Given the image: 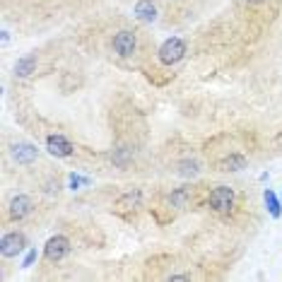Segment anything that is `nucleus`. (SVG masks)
Segmentation results:
<instances>
[{"instance_id": "f3484780", "label": "nucleus", "mask_w": 282, "mask_h": 282, "mask_svg": "<svg viewBox=\"0 0 282 282\" xmlns=\"http://www.w3.org/2000/svg\"><path fill=\"white\" fill-rule=\"evenodd\" d=\"M34 258H36V253L32 251V253H29V258L24 260V268H27V265H32V263H34Z\"/></svg>"}, {"instance_id": "a211bd4d", "label": "nucleus", "mask_w": 282, "mask_h": 282, "mask_svg": "<svg viewBox=\"0 0 282 282\" xmlns=\"http://www.w3.org/2000/svg\"><path fill=\"white\" fill-rule=\"evenodd\" d=\"M249 3H263V0H249Z\"/></svg>"}, {"instance_id": "0eeeda50", "label": "nucleus", "mask_w": 282, "mask_h": 282, "mask_svg": "<svg viewBox=\"0 0 282 282\" xmlns=\"http://www.w3.org/2000/svg\"><path fill=\"white\" fill-rule=\"evenodd\" d=\"M36 154H39V150H36L34 145H29V142H17V145H12V157L20 164H32L34 159H36Z\"/></svg>"}, {"instance_id": "6e6552de", "label": "nucleus", "mask_w": 282, "mask_h": 282, "mask_svg": "<svg viewBox=\"0 0 282 282\" xmlns=\"http://www.w3.org/2000/svg\"><path fill=\"white\" fill-rule=\"evenodd\" d=\"M29 212H32V200H29L27 195L12 198V203H10V217L12 219H24Z\"/></svg>"}, {"instance_id": "20e7f679", "label": "nucleus", "mask_w": 282, "mask_h": 282, "mask_svg": "<svg viewBox=\"0 0 282 282\" xmlns=\"http://www.w3.org/2000/svg\"><path fill=\"white\" fill-rule=\"evenodd\" d=\"M135 46H138V41H135V34L119 32L116 36H114V51H116L119 55H123V58H128V55L135 53Z\"/></svg>"}, {"instance_id": "7ed1b4c3", "label": "nucleus", "mask_w": 282, "mask_h": 282, "mask_svg": "<svg viewBox=\"0 0 282 282\" xmlns=\"http://www.w3.org/2000/svg\"><path fill=\"white\" fill-rule=\"evenodd\" d=\"M22 249H24V234H20V232H10L0 241V253L5 258H15Z\"/></svg>"}, {"instance_id": "9d476101", "label": "nucleus", "mask_w": 282, "mask_h": 282, "mask_svg": "<svg viewBox=\"0 0 282 282\" xmlns=\"http://www.w3.org/2000/svg\"><path fill=\"white\" fill-rule=\"evenodd\" d=\"M219 169H222V172H241V169H246V157H241V154H229V157H224V159L219 162Z\"/></svg>"}, {"instance_id": "4468645a", "label": "nucleus", "mask_w": 282, "mask_h": 282, "mask_svg": "<svg viewBox=\"0 0 282 282\" xmlns=\"http://www.w3.org/2000/svg\"><path fill=\"white\" fill-rule=\"evenodd\" d=\"M198 172H200V164L193 162V159L179 162V174H181V176H198Z\"/></svg>"}, {"instance_id": "dca6fc26", "label": "nucleus", "mask_w": 282, "mask_h": 282, "mask_svg": "<svg viewBox=\"0 0 282 282\" xmlns=\"http://www.w3.org/2000/svg\"><path fill=\"white\" fill-rule=\"evenodd\" d=\"M128 157H130V152H128V150H119L116 154H114V162L119 164V166H126V162H128Z\"/></svg>"}, {"instance_id": "f03ea898", "label": "nucleus", "mask_w": 282, "mask_h": 282, "mask_svg": "<svg viewBox=\"0 0 282 282\" xmlns=\"http://www.w3.org/2000/svg\"><path fill=\"white\" fill-rule=\"evenodd\" d=\"M210 207L217 212H229L234 207V191L229 186H217L210 193Z\"/></svg>"}, {"instance_id": "39448f33", "label": "nucleus", "mask_w": 282, "mask_h": 282, "mask_svg": "<svg viewBox=\"0 0 282 282\" xmlns=\"http://www.w3.org/2000/svg\"><path fill=\"white\" fill-rule=\"evenodd\" d=\"M68 251H70V241L65 237H53V239H48V244H46V258L61 260V258H65Z\"/></svg>"}, {"instance_id": "ddd939ff", "label": "nucleus", "mask_w": 282, "mask_h": 282, "mask_svg": "<svg viewBox=\"0 0 282 282\" xmlns=\"http://www.w3.org/2000/svg\"><path fill=\"white\" fill-rule=\"evenodd\" d=\"M188 198H191V191H188V188H179V191L172 193L169 203H172V207H184L186 203H188Z\"/></svg>"}, {"instance_id": "f257e3e1", "label": "nucleus", "mask_w": 282, "mask_h": 282, "mask_svg": "<svg viewBox=\"0 0 282 282\" xmlns=\"http://www.w3.org/2000/svg\"><path fill=\"white\" fill-rule=\"evenodd\" d=\"M186 55V43L181 41V39H166V41L162 43V48H159V61H162L164 65H174L179 63L181 58Z\"/></svg>"}, {"instance_id": "1a4fd4ad", "label": "nucleus", "mask_w": 282, "mask_h": 282, "mask_svg": "<svg viewBox=\"0 0 282 282\" xmlns=\"http://www.w3.org/2000/svg\"><path fill=\"white\" fill-rule=\"evenodd\" d=\"M135 17L140 22L157 20V8L152 5V0H138V3H135Z\"/></svg>"}, {"instance_id": "9b49d317", "label": "nucleus", "mask_w": 282, "mask_h": 282, "mask_svg": "<svg viewBox=\"0 0 282 282\" xmlns=\"http://www.w3.org/2000/svg\"><path fill=\"white\" fill-rule=\"evenodd\" d=\"M34 68H36V58L34 55H24V58H20L17 61V65H15V73L20 77H27L34 73Z\"/></svg>"}, {"instance_id": "2eb2a0df", "label": "nucleus", "mask_w": 282, "mask_h": 282, "mask_svg": "<svg viewBox=\"0 0 282 282\" xmlns=\"http://www.w3.org/2000/svg\"><path fill=\"white\" fill-rule=\"evenodd\" d=\"M265 205L270 207V215L272 217H280V200L275 198L272 191H265Z\"/></svg>"}, {"instance_id": "423d86ee", "label": "nucleus", "mask_w": 282, "mask_h": 282, "mask_svg": "<svg viewBox=\"0 0 282 282\" xmlns=\"http://www.w3.org/2000/svg\"><path fill=\"white\" fill-rule=\"evenodd\" d=\"M46 147H48V152H51L53 157H70V154H73V145L65 140L63 135H51V138L46 140Z\"/></svg>"}, {"instance_id": "f8f14e48", "label": "nucleus", "mask_w": 282, "mask_h": 282, "mask_svg": "<svg viewBox=\"0 0 282 282\" xmlns=\"http://www.w3.org/2000/svg\"><path fill=\"white\" fill-rule=\"evenodd\" d=\"M142 200V193L140 191H130V193L121 195L119 198V207H123V210H130V207H138Z\"/></svg>"}]
</instances>
